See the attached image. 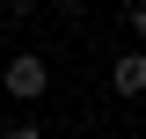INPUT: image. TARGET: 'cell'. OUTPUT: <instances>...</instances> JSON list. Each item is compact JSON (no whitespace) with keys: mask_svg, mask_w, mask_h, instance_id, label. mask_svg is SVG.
I'll return each mask as SVG.
<instances>
[{"mask_svg":"<svg viewBox=\"0 0 146 139\" xmlns=\"http://www.w3.org/2000/svg\"><path fill=\"white\" fill-rule=\"evenodd\" d=\"M0 88H7L15 103H44V88H51V73H44V59H36V51H15L7 66H0Z\"/></svg>","mask_w":146,"mask_h":139,"instance_id":"1","label":"cell"},{"mask_svg":"<svg viewBox=\"0 0 146 139\" xmlns=\"http://www.w3.org/2000/svg\"><path fill=\"white\" fill-rule=\"evenodd\" d=\"M110 81H117V95H146V44L117 59V66H110Z\"/></svg>","mask_w":146,"mask_h":139,"instance_id":"2","label":"cell"},{"mask_svg":"<svg viewBox=\"0 0 146 139\" xmlns=\"http://www.w3.org/2000/svg\"><path fill=\"white\" fill-rule=\"evenodd\" d=\"M131 37L146 44V0H131Z\"/></svg>","mask_w":146,"mask_h":139,"instance_id":"3","label":"cell"},{"mask_svg":"<svg viewBox=\"0 0 146 139\" xmlns=\"http://www.w3.org/2000/svg\"><path fill=\"white\" fill-rule=\"evenodd\" d=\"M0 7H7V15H29V7H36V0H0Z\"/></svg>","mask_w":146,"mask_h":139,"instance_id":"4","label":"cell"}]
</instances>
